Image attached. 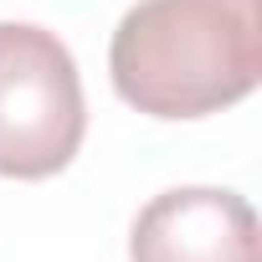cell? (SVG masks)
Masks as SVG:
<instances>
[{
	"instance_id": "obj_2",
	"label": "cell",
	"mask_w": 262,
	"mask_h": 262,
	"mask_svg": "<svg viewBox=\"0 0 262 262\" xmlns=\"http://www.w3.org/2000/svg\"><path fill=\"white\" fill-rule=\"evenodd\" d=\"M88 134V98L67 41L31 21H0V175L52 180Z\"/></svg>"
},
{
	"instance_id": "obj_3",
	"label": "cell",
	"mask_w": 262,
	"mask_h": 262,
	"mask_svg": "<svg viewBox=\"0 0 262 262\" xmlns=\"http://www.w3.org/2000/svg\"><path fill=\"white\" fill-rule=\"evenodd\" d=\"M128 262H262L257 211L221 185L160 190L128 226Z\"/></svg>"
},
{
	"instance_id": "obj_1",
	"label": "cell",
	"mask_w": 262,
	"mask_h": 262,
	"mask_svg": "<svg viewBox=\"0 0 262 262\" xmlns=\"http://www.w3.org/2000/svg\"><path fill=\"white\" fill-rule=\"evenodd\" d=\"M113 93L149 118H206L262 82V0H139L108 41Z\"/></svg>"
}]
</instances>
